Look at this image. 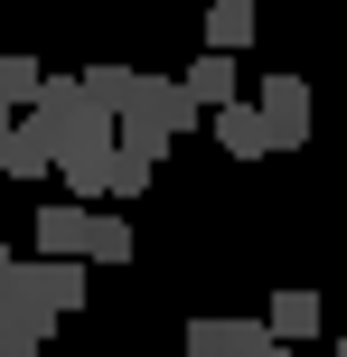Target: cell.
Here are the masks:
<instances>
[{
	"label": "cell",
	"mask_w": 347,
	"mask_h": 357,
	"mask_svg": "<svg viewBox=\"0 0 347 357\" xmlns=\"http://www.w3.org/2000/svg\"><path fill=\"white\" fill-rule=\"evenodd\" d=\"M179 132H197V104H188V85H179V75H131V104L113 113V142L160 151V160H169V142H179Z\"/></svg>",
	"instance_id": "cell-1"
},
{
	"label": "cell",
	"mask_w": 347,
	"mask_h": 357,
	"mask_svg": "<svg viewBox=\"0 0 347 357\" xmlns=\"http://www.w3.org/2000/svg\"><path fill=\"white\" fill-rule=\"evenodd\" d=\"M85 273H94L85 254H38V264H19V282L38 291V310H47V320H75V310H85V291H94Z\"/></svg>",
	"instance_id": "cell-2"
},
{
	"label": "cell",
	"mask_w": 347,
	"mask_h": 357,
	"mask_svg": "<svg viewBox=\"0 0 347 357\" xmlns=\"http://www.w3.org/2000/svg\"><path fill=\"white\" fill-rule=\"evenodd\" d=\"M254 113H263V132H273V151H300V142H310V85H300V75H263V85H254Z\"/></svg>",
	"instance_id": "cell-3"
},
{
	"label": "cell",
	"mask_w": 347,
	"mask_h": 357,
	"mask_svg": "<svg viewBox=\"0 0 347 357\" xmlns=\"http://www.w3.org/2000/svg\"><path fill=\"white\" fill-rule=\"evenodd\" d=\"M197 123H216V151H235V160H273V132H263L254 94H225V104H207Z\"/></svg>",
	"instance_id": "cell-4"
},
{
	"label": "cell",
	"mask_w": 347,
	"mask_h": 357,
	"mask_svg": "<svg viewBox=\"0 0 347 357\" xmlns=\"http://www.w3.org/2000/svg\"><path fill=\"white\" fill-rule=\"evenodd\" d=\"M273 329L263 320H188V339H179V357H254Z\"/></svg>",
	"instance_id": "cell-5"
},
{
	"label": "cell",
	"mask_w": 347,
	"mask_h": 357,
	"mask_svg": "<svg viewBox=\"0 0 347 357\" xmlns=\"http://www.w3.org/2000/svg\"><path fill=\"white\" fill-rule=\"evenodd\" d=\"M85 197H47L38 207V254H85Z\"/></svg>",
	"instance_id": "cell-6"
},
{
	"label": "cell",
	"mask_w": 347,
	"mask_h": 357,
	"mask_svg": "<svg viewBox=\"0 0 347 357\" xmlns=\"http://www.w3.org/2000/svg\"><path fill=\"white\" fill-rule=\"evenodd\" d=\"M254 29H263L254 0H216V10H207V47H216V56H244V47H254Z\"/></svg>",
	"instance_id": "cell-7"
},
{
	"label": "cell",
	"mask_w": 347,
	"mask_h": 357,
	"mask_svg": "<svg viewBox=\"0 0 347 357\" xmlns=\"http://www.w3.org/2000/svg\"><path fill=\"white\" fill-rule=\"evenodd\" d=\"M319 320H329V310H319V291H273V310H263V329H273V339H319Z\"/></svg>",
	"instance_id": "cell-8"
},
{
	"label": "cell",
	"mask_w": 347,
	"mask_h": 357,
	"mask_svg": "<svg viewBox=\"0 0 347 357\" xmlns=\"http://www.w3.org/2000/svg\"><path fill=\"white\" fill-rule=\"evenodd\" d=\"M0 178H47V132L29 113H10V142H0Z\"/></svg>",
	"instance_id": "cell-9"
},
{
	"label": "cell",
	"mask_w": 347,
	"mask_h": 357,
	"mask_svg": "<svg viewBox=\"0 0 347 357\" xmlns=\"http://www.w3.org/2000/svg\"><path fill=\"white\" fill-rule=\"evenodd\" d=\"M150 178H160V151L113 142V160H104V197H150Z\"/></svg>",
	"instance_id": "cell-10"
},
{
	"label": "cell",
	"mask_w": 347,
	"mask_h": 357,
	"mask_svg": "<svg viewBox=\"0 0 347 357\" xmlns=\"http://www.w3.org/2000/svg\"><path fill=\"white\" fill-rule=\"evenodd\" d=\"M179 85H188V104H197V113H207V104H225V94H235V56H216V47H207L197 66L179 75Z\"/></svg>",
	"instance_id": "cell-11"
},
{
	"label": "cell",
	"mask_w": 347,
	"mask_h": 357,
	"mask_svg": "<svg viewBox=\"0 0 347 357\" xmlns=\"http://www.w3.org/2000/svg\"><path fill=\"white\" fill-rule=\"evenodd\" d=\"M85 264H131V226L122 216H85Z\"/></svg>",
	"instance_id": "cell-12"
},
{
	"label": "cell",
	"mask_w": 347,
	"mask_h": 357,
	"mask_svg": "<svg viewBox=\"0 0 347 357\" xmlns=\"http://www.w3.org/2000/svg\"><path fill=\"white\" fill-rule=\"evenodd\" d=\"M38 75H47V66H38L29 47H0V104L19 113V104H29V94H38Z\"/></svg>",
	"instance_id": "cell-13"
},
{
	"label": "cell",
	"mask_w": 347,
	"mask_h": 357,
	"mask_svg": "<svg viewBox=\"0 0 347 357\" xmlns=\"http://www.w3.org/2000/svg\"><path fill=\"white\" fill-rule=\"evenodd\" d=\"M75 85H85V104H104V113H122V104H131V66H85Z\"/></svg>",
	"instance_id": "cell-14"
},
{
	"label": "cell",
	"mask_w": 347,
	"mask_h": 357,
	"mask_svg": "<svg viewBox=\"0 0 347 357\" xmlns=\"http://www.w3.org/2000/svg\"><path fill=\"white\" fill-rule=\"evenodd\" d=\"M254 357H291V339H263V348H254Z\"/></svg>",
	"instance_id": "cell-15"
},
{
	"label": "cell",
	"mask_w": 347,
	"mask_h": 357,
	"mask_svg": "<svg viewBox=\"0 0 347 357\" xmlns=\"http://www.w3.org/2000/svg\"><path fill=\"white\" fill-rule=\"evenodd\" d=\"M0 142H10V104H0Z\"/></svg>",
	"instance_id": "cell-16"
},
{
	"label": "cell",
	"mask_w": 347,
	"mask_h": 357,
	"mask_svg": "<svg viewBox=\"0 0 347 357\" xmlns=\"http://www.w3.org/2000/svg\"><path fill=\"white\" fill-rule=\"evenodd\" d=\"M10 264H19V254H10V245H0V273H10Z\"/></svg>",
	"instance_id": "cell-17"
},
{
	"label": "cell",
	"mask_w": 347,
	"mask_h": 357,
	"mask_svg": "<svg viewBox=\"0 0 347 357\" xmlns=\"http://www.w3.org/2000/svg\"><path fill=\"white\" fill-rule=\"evenodd\" d=\"M338 357H347V339H338Z\"/></svg>",
	"instance_id": "cell-18"
}]
</instances>
